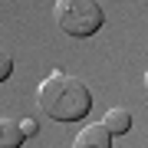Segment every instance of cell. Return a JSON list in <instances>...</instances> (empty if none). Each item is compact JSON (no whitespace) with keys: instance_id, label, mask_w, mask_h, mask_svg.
I'll return each instance as SVG.
<instances>
[{"instance_id":"3957f363","label":"cell","mask_w":148,"mask_h":148,"mask_svg":"<svg viewBox=\"0 0 148 148\" xmlns=\"http://www.w3.org/2000/svg\"><path fill=\"white\" fill-rule=\"evenodd\" d=\"M73 148H112V135L102 125H86L73 138Z\"/></svg>"},{"instance_id":"8992f818","label":"cell","mask_w":148,"mask_h":148,"mask_svg":"<svg viewBox=\"0 0 148 148\" xmlns=\"http://www.w3.org/2000/svg\"><path fill=\"white\" fill-rule=\"evenodd\" d=\"M13 73V56L7 53V49H0V82H7Z\"/></svg>"},{"instance_id":"6da1fadb","label":"cell","mask_w":148,"mask_h":148,"mask_svg":"<svg viewBox=\"0 0 148 148\" xmlns=\"http://www.w3.org/2000/svg\"><path fill=\"white\" fill-rule=\"evenodd\" d=\"M36 102L43 115H49L53 122H79L92 109V92L79 76L56 69L36 86Z\"/></svg>"},{"instance_id":"277c9868","label":"cell","mask_w":148,"mask_h":148,"mask_svg":"<svg viewBox=\"0 0 148 148\" xmlns=\"http://www.w3.org/2000/svg\"><path fill=\"white\" fill-rule=\"evenodd\" d=\"M102 128H106L109 135H125L128 128H132V112L128 109H109L106 112V119H102Z\"/></svg>"},{"instance_id":"7a4b0ae2","label":"cell","mask_w":148,"mask_h":148,"mask_svg":"<svg viewBox=\"0 0 148 148\" xmlns=\"http://www.w3.org/2000/svg\"><path fill=\"white\" fill-rule=\"evenodd\" d=\"M53 16H56V27L76 40L92 36L106 23V13H102L99 0H56Z\"/></svg>"},{"instance_id":"52a82bcc","label":"cell","mask_w":148,"mask_h":148,"mask_svg":"<svg viewBox=\"0 0 148 148\" xmlns=\"http://www.w3.org/2000/svg\"><path fill=\"white\" fill-rule=\"evenodd\" d=\"M16 125H20V135H23V138L36 135V122H33V119H20V122H16Z\"/></svg>"},{"instance_id":"5b68a950","label":"cell","mask_w":148,"mask_h":148,"mask_svg":"<svg viewBox=\"0 0 148 148\" xmlns=\"http://www.w3.org/2000/svg\"><path fill=\"white\" fill-rule=\"evenodd\" d=\"M23 135H20V125L13 119H3L0 115V148H20Z\"/></svg>"}]
</instances>
